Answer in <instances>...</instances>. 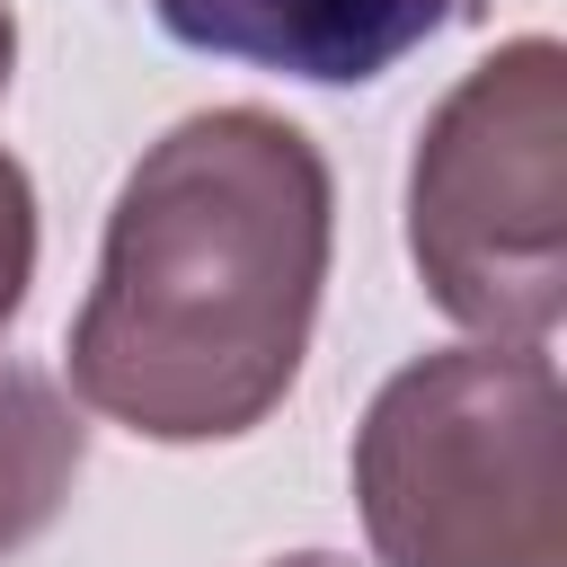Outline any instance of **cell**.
<instances>
[{
	"mask_svg": "<svg viewBox=\"0 0 567 567\" xmlns=\"http://www.w3.org/2000/svg\"><path fill=\"white\" fill-rule=\"evenodd\" d=\"M337 248V177L275 106L168 124L115 186L97 284L71 319V390L142 443L266 425L310 354Z\"/></svg>",
	"mask_w": 567,
	"mask_h": 567,
	"instance_id": "6da1fadb",
	"label": "cell"
},
{
	"mask_svg": "<svg viewBox=\"0 0 567 567\" xmlns=\"http://www.w3.org/2000/svg\"><path fill=\"white\" fill-rule=\"evenodd\" d=\"M567 390L540 346H443L354 425L372 567H567Z\"/></svg>",
	"mask_w": 567,
	"mask_h": 567,
	"instance_id": "7a4b0ae2",
	"label": "cell"
},
{
	"mask_svg": "<svg viewBox=\"0 0 567 567\" xmlns=\"http://www.w3.org/2000/svg\"><path fill=\"white\" fill-rule=\"evenodd\" d=\"M408 257L443 319L540 346L567 319V53L514 35L461 71L408 159Z\"/></svg>",
	"mask_w": 567,
	"mask_h": 567,
	"instance_id": "3957f363",
	"label": "cell"
},
{
	"mask_svg": "<svg viewBox=\"0 0 567 567\" xmlns=\"http://www.w3.org/2000/svg\"><path fill=\"white\" fill-rule=\"evenodd\" d=\"M452 9L461 0H151L177 44L319 89H363L399 71Z\"/></svg>",
	"mask_w": 567,
	"mask_h": 567,
	"instance_id": "277c9868",
	"label": "cell"
},
{
	"mask_svg": "<svg viewBox=\"0 0 567 567\" xmlns=\"http://www.w3.org/2000/svg\"><path fill=\"white\" fill-rule=\"evenodd\" d=\"M71 478H80V416H71V399L44 372L0 363V558L27 549L62 514Z\"/></svg>",
	"mask_w": 567,
	"mask_h": 567,
	"instance_id": "5b68a950",
	"label": "cell"
},
{
	"mask_svg": "<svg viewBox=\"0 0 567 567\" xmlns=\"http://www.w3.org/2000/svg\"><path fill=\"white\" fill-rule=\"evenodd\" d=\"M27 284H35V186L0 151V328L27 310Z\"/></svg>",
	"mask_w": 567,
	"mask_h": 567,
	"instance_id": "8992f818",
	"label": "cell"
},
{
	"mask_svg": "<svg viewBox=\"0 0 567 567\" xmlns=\"http://www.w3.org/2000/svg\"><path fill=\"white\" fill-rule=\"evenodd\" d=\"M9 62H18V18H9V0H0V97H9Z\"/></svg>",
	"mask_w": 567,
	"mask_h": 567,
	"instance_id": "52a82bcc",
	"label": "cell"
},
{
	"mask_svg": "<svg viewBox=\"0 0 567 567\" xmlns=\"http://www.w3.org/2000/svg\"><path fill=\"white\" fill-rule=\"evenodd\" d=\"M275 567H354V558H337V549H292V558H275Z\"/></svg>",
	"mask_w": 567,
	"mask_h": 567,
	"instance_id": "ba28073f",
	"label": "cell"
}]
</instances>
